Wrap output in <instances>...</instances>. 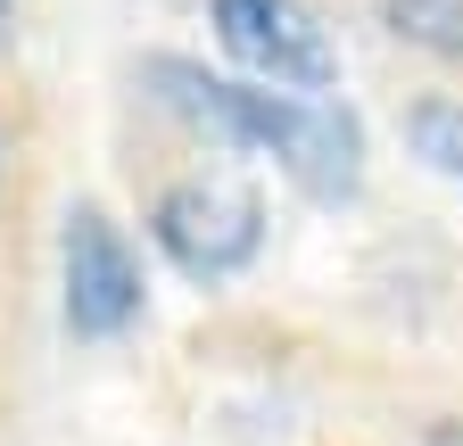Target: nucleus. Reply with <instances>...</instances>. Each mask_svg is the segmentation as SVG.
I'll use <instances>...</instances> for the list:
<instances>
[{
	"label": "nucleus",
	"mask_w": 463,
	"mask_h": 446,
	"mask_svg": "<svg viewBox=\"0 0 463 446\" xmlns=\"http://www.w3.org/2000/svg\"><path fill=\"white\" fill-rule=\"evenodd\" d=\"M58 314L75 339H125L141 322V256L91 199L58 223Z\"/></svg>",
	"instance_id": "nucleus-3"
},
{
	"label": "nucleus",
	"mask_w": 463,
	"mask_h": 446,
	"mask_svg": "<svg viewBox=\"0 0 463 446\" xmlns=\"http://www.w3.org/2000/svg\"><path fill=\"white\" fill-rule=\"evenodd\" d=\"M381 25H389L405 50L463 59V0H381Z\"/></svg>",
	"instance_id": "nucleus-5"
},
{
	"label": "nucleus",
	"mask_w": 463,
	"mask_h": 446,
	"mask_svg": "<svg viewBox=\"0 0 463 446\" xmlns=\"http://www.w3.org/2000/svg\"><path fill=\"white\" fill-rule=\"evenodd\" d=\"M149 240L157 256L183 273V282H232V273H249L265 256V199L241 190V182H215V174H191L157 190L149 207Z\"/></svg>",
	"instance_id": "nucleus-2"
},
{
	"label": "nucleus",
	"mask_w": 463,
	"mask_h": 446,
	"mask_svg": "<svg viewBox=\"0 0 463 446\" xmlns=\"http://www.w3.org/2000/svg\"><path fill=\"white\" fill-rule=\"evenodd\" d=\"M0 17H9V0H0Z\"/></svg>",
	"instance_id": "nucleus-8"
},
{
	"label": "nucleus",
	"mask_w": 463,
	"mask_h": 446,
	"mask_svg": "<svg viewBox=\"0 0 463 446\" xmlns=\"http://www.w3.org/2000/svg\"><path fill=\"white\" fill-rule=\"evenodd\" d=\"M405 149H414L430 174L463 182V99H414L405 107Z\"/></svg>",
	"instance_id": "nucleus-6"
},
{
	"label": "nucleus",
	"mask_w": 463,
	"mask_h": 446,
	"mask_svg": "<svg viewBox=\"0 0 463 446\" xmlns=\"http://www.w3.org/2000/svg\"><path fill=\"white\" fill-rule=\"evenodd\" d=\"M207 25L223 42V59L257 83H289V91L339 83V42L323 33L307 0H207Z\"/></svg>",
	"instance_id": "nucleus-4"
},
{
	"label": "nucleus",
	"mask_w": 463,
	"mask_h": 446,
	"mask_svg": "<svg viewBox=\"0 0 463 446\" xmlns=\"http://www.w3.org/2000/svg\"><path fill=\"white\" fill-rule=\"evenodd\" d=\"M141 83L183 125L249 149V157H273L315 207H347L364 190V125L347 116V107L315 99V91L257 83V75H207L199 59H149Z\"/></svg>",
	"instance_id": "nucleus-1"
},
{
	"label": "nucleus",
	"mask_w": 463,
	"mask_h": 446,
	"mask_svg": "<svg viewBox=\"0 0 463 446\" xmlns=\"http://www.w3.org/2000/svg\"><path fill=\"white\" fill-rule=\"evenodd\" d=\"M439 446H463V438H439Z\"/></svg>",
	"instance_id": "nucleus-7"
}]
</instances>
